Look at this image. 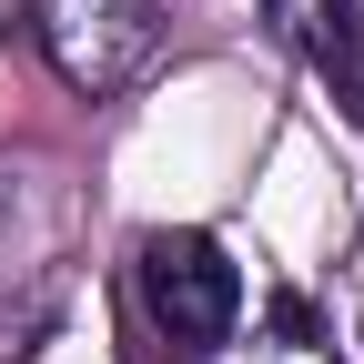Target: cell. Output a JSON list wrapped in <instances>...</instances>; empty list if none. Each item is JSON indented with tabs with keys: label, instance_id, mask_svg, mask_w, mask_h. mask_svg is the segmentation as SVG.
Segmentation results:
<instances>
[{
	"label": "cell",
	"instance_id": "cell-1",
	"mask_svg": "<svg viewBox=\"0 0 364 364\" xmlns=\"http://www.w3.org/2000/svg\"><path fill=\"white\" fill-rule=\"evenodd\" d=\"M132 294H142V314L182 354H213L223 334H233V314H243V273H233V253H223L213 233H142Z\"/></svg>",
	"mask_w": 364,
	"mask_h": 364
},
{
	"label": "cell",
	"instance_id": "cell-2",
	"mask_svg": "<svg viewBox=\"0 0 364 364\" xmlns=\"http://www.w3.org/2000/svg\"><path fill=\"white\" fill-rule=\"evenodd\" d=\"M31 31H41V51H51V71L71 91H122L162 51L152 0H31Z\"/></svg>",
	"mask_w": 364,
	"mask_h": 364
},
{
	"label": "cell",
	"instance_id": "cell-3",
	"mask_svg": "<svg viewBox=\"0 0 364 364\" xmlns=\"http://www.w3.org/2000/svg\"><path fill=\"white\" fill-rule=\"evenodd\" d=\"M284 31H294V51L324 71L344 122L364 132V0H284Z\"/></svg>",
	"mask_w": 364,
	"mask_h": 364
},
{
	"label": "cell",
	"instance_id": "cell-4",
	"mask_svg": "<svg viewBox=\"0 0 364 364\" xmlns=\"http://www.w3.org/2000/svg\"><path fill=\"white\" fill-rule=\"evenodd\" d=\"M273 334H284V344H314V314H304V304L284 294V304H273Z\"/></svg>",
	"mask_w": 364,
	"mask_h": 364
}]
</instances>
